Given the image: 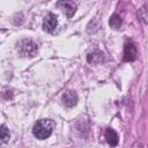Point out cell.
Masks as SVG:
<instances>
[{
  "label": "cell",
  "instance_id": "6da1fadb",
  "mask_svg": "<svg viewBox=\"0 0 148 148\" xmlns=\"http://www.w3.org/2000/svg\"><path fill=\"white\" fill-rule=\"evenodd\" d=\"M53 127H54V124H53L52 120H50V119H39L35 123L34 128H32V133L37 139L44 140V139H47L52 134Z\"/></svg>",
  "mask_w": 148,
  "mask_h": 148
},
{
  "label": "cell",
  "instance_id": "7a4b0ae2",
  "mask_svg": "<svg viewBox=\"0 0 148 148\" xmlns=\"http://www.w3.org/2000/svg\"><path fill=\"white\" fill-rule=\"evenodd\" d=\"M17 51L23 57H34L38 51V46L31 39H22L17 43Z\"/></svg>",
  "mask_w": 148,
  "mask_h": 148
},
{
  "label": "cell",
  "instance_id": "3957f363",
  "mask_svg": "<svg viewBox=\"0 0 148 148\" xmlns=\"http://www.w3.org/2000/svg\"><path fill=\"white\" fill-rule=\"evenodd\" d=\"M57 24H58V17L52 13H49L43 20V29L46 32H52L57 28Z\"/></svg>",
  "mask_w": 148,
  "mask_h": 148
},
{
  "label": "cell",
  "instance_id": "277c9868",
  "mask_svg": "<svg viewBox=\"0 0 148 148\" xmlns=\"http://www.w3.org/2000/svg\"><path fill=\"white\" fill-rule=\"evenodd\" d=\"M138 51L133 43H126L124 47V60L125 61H133L136 59Z\"/></svg>",
  "mask_w": 148,
  "mask_h": 148
},
{
  "label": "cell",
  "instance_id": "5b68a950",
  "mask_svg": "<svg viewBox=\"0 0 148 148\" xmlns=\"http://www.w3.org/2000/svg\"><path fill=\"white\" fill-rule=\"evenodd\" d=\"M57 6L62 9V12L66 14V16L72 17L76 10V5L73 1H59L57 2Z\"/></svg>",
  "mask_w": 148,
  "mask_h": 148
},
{
  "label": "cell",
  "instance_id": "8992f818",
  "mask_svg": "<svg viewBox=\"0 0 148 148\" xmlns=\"http://www.w3.org/2000/svg\"><path fill=\"white\" fill-rule=\"evenodd\" d=\"M61 101H62L64 105H66L68 108H72L74 105H76V103H77V95H76L75 91L68 90V91L64 92V95L61 97Z\"/></svg>",
  "mask_w": 148,
  "mask_h": 148
},
{
  "label": "cell",
  "instance_id": "52a82bcc",
  "mask_svg": "<svg viewBox=\"0 0 148 148\" xmlns=\"http://www.w3.org/2000/svg\"><path fill=\"white\" fill-rule=\"evenodd\" d=\"M108 143L111 146V147H114L118 145V141H119V138H118V134L116 133L114 130L112 128H106L105 130V134H104Z\"/></svg>",
  "mask_w": 148,
  "mask_h": 148
},
{
  "label": "cell",
  "instance_id": "ba28073f",
  "mask_svg": "<svg viewBox=\"0 0 148 148\" xmlns=\"http://www.w3.org/2000/svg\"><path fill=\"white\" fill-rule=\"evenodd\" d=\"M87 60L90 64H98V62H102L104 60V54L101 51L96 50V51H94V52H91V53L88 54Z\"/></svg>",
  "mask_w": 148,
  "mask_h": 148
},
{
  "label": "cell",
  "instance_id": "9c48e42d",
  "mask_svg": "<svg viewBox=\"0 0 148 148\" xmlns=\"http://www.w3.org/2000/svg\"><path fill=\"white\" fill-rule=\"evenodd\" d=\"M109 24L111 28L113 29H119L123 24V21H121V17L118 15V14H113L111 17H110V21H109Z\"/></svg>",
  "mask_w": 148,
  "mask_h": 148
},
{
  "label": "cell",
  "instance_id": "30bf717a",
  "mask_svg": "<svg viewBox=\"0 0 148 148\" xmlns=\"http://www.w3.org/2000/svg\"><path fill=\"white\" fill-rule=\"evenodd\" d=\"M10 138V134H9V131L7 130L6 125H2L1 126V130H0V139H1V142L2 143H6Z\"/></svg>",
  "mask_w": 148,
  "mask_h": 148
}]
</instances>
